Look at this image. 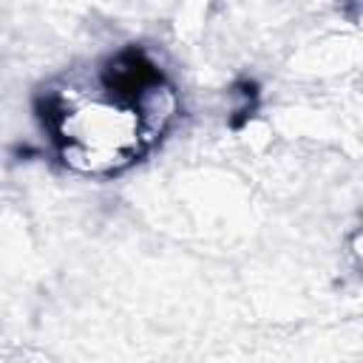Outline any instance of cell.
<instances>
[{
  "label": "cell",
  "mask_w": 363,
  "mask_h": 363,
  "mask_svg": "<svg viewBox=\"0 0 363 363\" xmlns=\"http://www.w3.org/2000/svg\"><path fill=\"white\" fill-rule=\"evenodd\" d=\"M176 102L142 51L113 57L94 85H62L45 102L60 159L82 176L130 167L173 119Z\"/></svg>",
  "instance_id": "cell-1"
},
{
  "label": "cell",
  "mask_w": 363,
  "mask_h": 363,
  "mask_svg": "<svg viewBox=\"0 0 363 363\" xmlns=\"http://www.w3.org/2000/svg\"><path fill=\"white\" fill-rule=\"evenodd\" d=\"M352 255H354V261L360 264V269H363V227L354 233V238H352Z\"/></svg>",
  "instance_id": "cell-2"
}]
</instances>
